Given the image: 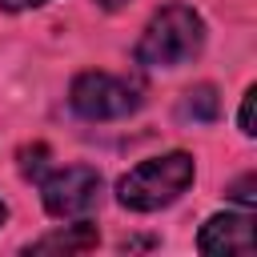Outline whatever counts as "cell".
I'll return each instance as SVG.
<instances>
[{
  "instance_id": "1",
  "label": "cell",
  "mask_w": 257,
  "mask_h": 257,
  "mask_svg": "<svg viewBox=\"0 0 257 257\" xmlns=\"http://www.w3.org/2000/svg\"><path fill=\"white\" fill-rule=\"evenodd\" d=\"M205 48V20L189 4H165L137 40V64L141 68H181L197 60Z\"/></svg>"
},
{
  "instance_id": "2",
  "label": "cell",
  "mask_w": 257,
  "mask_h": 257,
  "mask_svg": "<svg viewBox=\"0 0 257 257\" xmlns=\"http://www.w3.org/2000/svg\"><path fill=\"white\" fill-rule=\"evenodd\" d=\"M197 177V165L189 153H161L141 161L137 169H128L116 185V201L133 213H157L165 205H173Z\"/></svg>"
},
{
  "instance_id": "3",
  "label": "cell",
  "mask_w": 257,
  "mask_h": 257,
  "mask_svg": "<svg viewBox=\"0 0 257 257\" xmlns=\"http://www.w3.org/2000/svg\"><path fill=\"white\" fill-rule=\"evenodd\" d=\"M68 104L84 120H120L141 108V88L112 72H80L68 88Z\"/></svg>"
},
{
  "instance_id": "4",
  "label": "cell",
  "mask_w": 257,
  "mask_h": 257,
  "mask_svg": "<svg viewBox=\"0 0 257 257\" xmlns=\"http://www.w3.org/2000/svg\"><path fill=\"white\" fill-rule=\"evenodd\" d=\"M40 201L44 213L56 221H76L88 217L100 205V173L92 165H68L48 177H40Z\"/></svg>"
},
{
  "instance_id": "5",
  "label": "cell",
  "mask_w": 257,
  "mask_h": 257,
  "mask_svg": "<svg viewBox=\"0 0 257 257\" xmlns=\"http://www.w3.org/2000/svg\"><path fill=\"white\" fill-rule=\"evenodd\" d=\"M197 249L205 257H249L253 253V217L245 213H217L201 225L197 233Z\"/></svg>"
},
{
  "instance_id": "6",
  "label": "cell",
  "mask_w": 257,
  "mask_h": 257,
  "mask_svg": "<svg viewBox=\"0 0 257 257\" xmlns=\"http://www.w3.org/2000/svg\"><path fill=\"white\" fill-rule=\"evenodd\" d=\"M96 241H100V233H96V225L92 221H84V217H76L72 225H64V229H52V233H44L40 241H32V245H24V253L32 257H44V253H88V249H96Z\"/></svg>"
},
{
  "instance_id": "7",
  "label": "cell",
  "mask_w": 257,
  "mask_h": 257,
  "mask_svg": "<svg viewBox=\"0 0 257 257\" xmlns=\"http://www.w3.org/2000/svg\"><path fill=\"white\" fill-rule=\"evenodd\" d=\"M181 116L193 120V124H213V120L221 116V96H217V88H213V84L189 88V92L181 96Z\"/></svg>"
},
{
  "instance_id": "8",
  "label": "cell",
  "mask_w": 257,
  "mask_h": 257,
  "mask_svg": "<svg viewBox=\"0 0 257 257\" xmlns=\"http://www.w3.org/2000/svg\"><path fill=\"white\" fill-rule=\"evenodd\" d=\"M44 157H48V149H44V145H36V149H24V153H20V173L40 181V177H44Z\"/></svg>"
},
{
  "instance_id": "9",
  "label": "cell",
  "mask_w": 257,
  "mask_h": 257,
  "mask_svg": "<svg viewBox=\"0 0 257 257\" xmlns=\"http://www.w3.org/2000/svg\"><path fill=\"white\" fill-rule=\"evenodd\" d=\"M253 189H257V177H253V173H245L241 181H233V185H229V197H233L237 205L253 209V201H257V193H253Z\"/></svg>"
},
{
  "instance_id": "10",
  "label": "cell",
  "mask_w": 257,
  "mask_h": 257,
  "mask_svg": "<svg viewBox=\"0 0 257 257\" xmlns=\"http://www.w3.org/2000/svg\"><path fill=\"white\" fill-rule=\"evenodd\" d=\"M253 96H257V88H245V96H241V112H237V124H241L245 137L257 133V128H253Z\"/></svg>"
},
{
  "instance_id": "11",
  "label": "cell",
  "mask_w": 257,
  "mask_h": 257,
  "mask_svg": "<svg viewBox=\"0 0 257 257\" xmlns=\"http://www.w3.org/2000/svg\"><path fill=\"white\" fill-rule=\"evenodd\" d=\"M48 0H0V12H28V8H40Z\"/></svg>"
},
{
  "instance_id": "12",
  "label": "cell",
  "mask_w": 257,
  "mask_h": 257,
  "mask_svg": "<svg viewBox=\"0 0 257 257\" xmlns=\"http://www.w3.org/2000/svg\"><path fill=\"white\" fill-rule=\"evenodd\" d=\"M96 4H104V8H116V4H120V0H96Z\"/></svg>"
},
{
  "instance_id": "13",
  "label": "cell",
  "mask_w": 257,
  "mask_h": 257,
  "mask_svg": "<svg viewBox=\"0 0 257 257\" xmlns=\"http://www.w3.org/2000/svg\"><path fill=\"white\" fill-rule=\"evenodd\" d=\"M4 217H8V205H4V201H0V225H4Z\"/></svg>"
}]
</instances>
